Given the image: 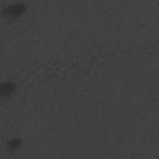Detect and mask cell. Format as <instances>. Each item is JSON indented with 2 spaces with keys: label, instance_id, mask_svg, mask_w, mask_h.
Segmentation results:
<instances>
[{
  "label": "cell",
  "instance_id": "6da1fadb",
  "mask_svg": "<svg viewBox=\"0 0 159 159\" xmlns=\"http://www.w3.org/2000/svg\"><path fill=\"white\" fill-rule=\"evenodd\" d=\"M8 11L9 13H11L12 16H15L17 15V14L21 13V11H23V6L21 5H14L11 6L10 8L8 9Z\"/></svg>",
  "mask_w": 159,
  "mask_h": 159
},
{
  "label": "cell",
  "instance_id": "7a4b0ae2",
  "mask_svg": "<svg viewBox=\"0 0 159 159\" xmlns=\"http://www.w3.org/2000/svg\"><path fill=\"white\" fill-rule=\"evenodd\" d=\"M13 85L11 84H5V85L1 86V93L8 94L11 92L13 90Z\"/></svg>",
  "mask_w": 159,
  "mask_h": 159
},
{
  "label": "cell",
  "instance_id": "3957f363",
  "mask_svg": "<svg viewBox=\"0 0 159 159\" xmlns=\"http://www.w3.org/2000/svg\"><path fill=\"white\" fill-rule=\"evenodd\" d=\"M19 144H20V141L19 140H13L8 144V146H9V148L11 147L12 149H14L19 145Z\"/></svg>",
  "mask_w": 159,
  "mask_h": 159
}]
</instances>
